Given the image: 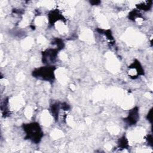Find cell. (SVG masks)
Masks as SVG:
<instances>
[{
	"label": "cell",
	"instance_id": "1",
	"mask_svg": "<svg viewBox=\"0 0 153 153\" xmlns=\"http://www.w3.org/2000/svg\"><path fill=\"white\" fill-rule=\"evenodd\" d=\"M22 127L25 132V138L26 139L30 140L35 144L41 142L44 134L39 123L32 122L23 124Z\"/></svg>",
	"mask_w": 153,
	"mask_h": 153
},
{
	"label": "cell",
	"instance_id": "2",
	"mask_svg": "<svg viewBox=\"0 0 153 153\" xmlns=\"http://www.w3.org/2000/svg\"><path fill=\"white\" fill-rule=\"evenodd\" d=\"M56 68L53 65H47L35 69L32 71V76L37 79L52 82L55 78Z\"/></svg>",
	"mask_w": 153,
	"mask_h": 153
},
{
	"label": "cell",
	"instance_id": "3",
	"mask_svg": "<svg viewBox=\"0 0 153 153\" xmlns=\"http://www.w3.org/2000/svg\"><path fill=\"white\" fill-rule=\"evenodd\" d=\"M57 48H48L42 52V63L47 65H51L56 62L58 51Z\"/></svg>",
	"mask_w": 153,
	"mask_h": 153
},
{
	"label": "cell",
	"instance_id": "4",
	"mask_svg": "<svg viewBox=\"0 0 153 153\" xmlns=\"http://www.w3.org/2000/svg\"><path fill=\"white\" fill-rule=\"evenodd\" d=\"M139 119V112L137 107H134L130 110L127 117L124 118V121L129 126H133L136 124Z\"/></svg>",
	"mask_w": 153,
	"mask_h": 153
},
{
	"label": "cell",
	"instance_id": "5",
	"mask_svg": "<svg viewBox=\"0 0 153 153\" xmlns=\"http://www.w3.org/2000/svg\"><path fill=\"white\" fill-rule=\"evenodd\" d=\"M48 20L49 23L53 26L54 23L59 20H63L64 17L62 14L57 10L51 11L48 14Z\"/></svg>",
	"mask_w": 153,
	"mask_h": 153
},
{
	"label": "cell",
	"instance_id": "6",
	"mask_svg": "<svg viewBox=\"0 0 153 153\" xmlns=\"http://www.w3.org/2000/svg\"><path fill=\"white\" fill-rule=\"evenodd\" d=\"M128 68L130 69H134L136 76L144 75V69H143L139 61L136 59L130 66H128Z\"/></svg>",
	"mask_w": 153,
	"mask_h": 153
},
{
	"label": "cell",
	"instance_id": "7",
	"mask_svg": "<svg viewBox=\"0 0 153 153\" xmlns=\"http://www.w3.org/2000/svg\"><path fill=\"white\" fill-rule=\"evenodd\" d=\"M60 109H61V103H56L51 106V112L52 115L54 117L56 120L58 119Z\"/></svg>",
	"mask_w": 153,
	"mask_h": 153
},
{
	"label": "cell",
	"instance_id": "8",
	"mask_svg": "<svg viewBox=\"0 0 153 153\" xmlns=\"http://www.w3.org/2000/svg\"><path fill=\"white\" fill-rule=\"evenodd\" d=\"M152 1H146L145 2H142V4L139 5H136L137 9L140 10H143V11H148L149 10L152 6Z\"/></svg>",
	"mask_w": 153,
	"mask_h": 153
},
{
	"label": "cell",
	"instance_id": "9",
	"mask_svg": "<svg viewBox=\"0 0 153 153\" xmlns=\"http://www.w3.org/2000/svg\"><path fill=\"white\" fill-rule=\"evenodd\" d=\"M128 142L127 139L125 136H123L118 140V148L125 149L128 147Z\"/></svg>",
	"mask_w": 153,
	"mask_h": 153
},
{
	"label": "cell",
	"instance_id": "10",
	"mask_svg": "<svg viewBox=\"0 0 153 153\" xmlns=\"http://www.w3.org/2000/svg\"><path fill=\"white\" fill-rule=\"evenodd\" d=\"M53 44H55L57 46V48L59 50H60L63 48L65 45L63 40L59 39V38H56L53 41Z\"/></svg>",
	"mask_w": 153,
	"mask_h": 153
},
{
	"label": "cell",
	"instance_id": "11",
	"mask_svg": "<svg viewBox=\"0 0 153 153\" xmlns=\"http://www.w3.org/2000/svg\"><path fill=\"white\" fill-rule=\"evenodd\" d=\"M146 140H147L148 144L150 145L151 146H152V135H151V134H148V135H147Z\"/></svg>",
	"mask_w": 153,
	"mask_h": 153
},
{
	"label": "cell",
	"instance_id": "12",
	"mask_svg": "<svg viewBox=\"0 0 153 153\" xmlns=\"http://www.w3.org/2000/svg\"><path fill=\"white\" fill-rule=\"evenodd\" d=\"M152 108L149 110V111L148 112V114L147 115V120L150 121L151 123H152Z\"/></svg>",
	"mask_w": 153,
	"mask_h": 153
},
{
	"label": "cell",
	"instance_id": "13",
	"mask_svg": "<svg viewBox=\"0 0 153 153\" xmlns=\"http://www.w3.org/2000/svg\"><path fill=\"white\" fill-rule=\"evenodd\" d=\"M100 2V1H90V3L91 4H93V3H94L93 5H95V4H99Z\"/></svg>",
	"mask_w": 153,
	"mask_h": 153
}]
</instances>
